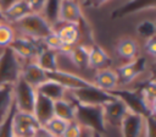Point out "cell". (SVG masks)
I'll use <instances>...</instances> for the list:
<instances>
[{
	"instance_id": "1",
	"label": "cell",
	"mask_w": 156,
	"mask_h": 137,
	"mask_svg": "<svg viewBox=\"0 0 156 137\" xmlns=\"http://www.w3.org/2000/svg\"><path fill=\"white\" fill-rule=\"evenodd\" d=\"M72 100V99H71ZM76 105V121L83 127L90 131L105 133L107 130L104 106L102 105H88L72 100Z\"/></svg>"
},
{
	"instance_id": "2",
	"label": "cell",
	"mask_w": 156,
	"mask_h": 137,
	"mask_svg": "<svg viewBox=\"0 0 156 137\" xmlns=\"http://www.w3.org/2000/svg\"><path fill=\"white\" fill-rule=\"evenodd\" d=\"M11 26L13 28H17L20 34L40 42L54 29L50 23L43 17V15L38 12H30L29 15Z\"/></svg>"
},
{
	"instance_id": "3",
	"label": "cell",
	"mask_w": 156,
	"mask_h": 137,
	"mask_svg": "<svg viewBox=\"0 0 156 137\" xmlns=\"http://www.w3.org/2000/svg\"><path fill=\"white\" fill-rule=\"evenodd\" d=\"M21 60L12 53L10 48L2 49L0 53V86L15 84L21 77Z\"/></svg>"
},
{
	"instance_id": "4",
	"label": "cell",
	"mask_w": 156,
	"mask_h": 137,
	"mask_svg": "<svg viewBox=\"0 0 156 137\" xmlns=\"http://www.w3.org/2000/svg\"><path fill=\"white\" fill-rule=\"evenodd\" d=\"M111 95L118 98L119 100H122L126 106L128 108V110L130 113H135V114H140L144 116H147L150 114H155L151 111V109L147 106V104L145 103L141 93L139 89L134 88V89H127V88H117L115 91L108 92Z\"/></svg>"
},
{
	"instance_id": "5",
	"label": "cell",
	"mask_w": 156,
	"mask_h": 137,
	"mask_svg": "<svg viewBox=\"0 0 156 137\" xmlns=\"http://www.w3.org/2000/svg\"><path fill=\"white\" fill-rule=\"evenodd\" d=\"M37 93L38 92L34 87H32L20 77L18 81L13 84V98L16 110L33 114Z\"/></svg>"
},
{
	"instance_id": "6",
	"label": "cell",
	"mask_w": 156,
	"mask_h": 137,
	"mask_svg": "<svg viewBox=\"0 0 156 137\" xmlns=\"http://www.w3.org/2000/svg\"><path fill=\"white\" fill-rule=\"evenodd\" d=\"M58 23H73L82 29H90L89 23L82 11V6L77 0H61Z\"/></svg>"
},
{
	"instance_id": "7",
	"label": "cell",
	"mask_w": 156,
	"mask_h": 137,
	"mask_svg": "<svg viewBox=\"0 0 156 137\" xmlns=\"http://www.w3.org/2000/svg\"><path fill=\"white\" fill-rule=\"evenodd\" d=\"M11 127L12 133L16 137H34L41 125L32 113L15 110L11 120Z\"/></svg>"
},
{
	"instance_id": "8",
	"label": "cell",
	"mask_w": 156,
	"mask_h": 137,
	"mask_svg": "<svg viewBox=\"0 0 156 137\" xmlns=\"http://www.w3.org/2000/svg\"><path fill=\"white\" fill-rule=\"evenodd\" d=\"M9 48L20 60L32 61L35 60L39 51L44 48V45L40 40H34L26 35L20 34L15 37V39L12 40Z\"/></svg>"
},
{
	"instance_id": "9",
	"label": "cell",
	"mask_w": 156,
	"mask_h": 137,
	"mask_svg": "<svg viewBox=\"0 0 156 137\" xmlns=\"http://www.w3.org/2000/svg\"><path fill=\"white\" fill-rule=\"evenodd\" d=\"M67 94H69V99L88 105H104L105 103L113 99V95L106 91L99 89L95 84L91 87L67 92Z\"/></svg>"
},
{
	"instance_id": "10",
	"label": "cell",
	"mask_w": 156,
	"mask_h": 137,
	"mask_svg": "<svg viewBox=\"0 0 156 137\" xmlns=\"http://www.w3.org/2000/svg\"><path fill=\"white\" fill-rule=\"evenodd\" d=\"M46 76L49 80H52V81L60 83L61 86H63L68 92L94 86V83L91 81H88L82 76H78L73 72L65 71L61 68L52 71V72H46Z\"/></svg>"
},
{
	"instance_id": "11",
	"label": "cell",
	"mask_w": 156,
	"mask_h": 137,
	"mask_svg": "<svg viewBox=\"0 0 156 137\" xmlns=\"http://www.w3.org/2000/svg\"><path fill=\"white\" fill-rule=\"evenodd\" d=\"M147 67V59L145 56H138L134 60L127 61L117 68V76L123 86L132 83L136 77L143 75Z\"/></svg>"
},
{
	"instance_id": "12",
	"label": "cell",
	"mask_w": 156,
	"mask_h": 137,
	"mask_svg": "<svg viewBox=\"0 0 156 137\" xmlns=\"http://www.w3.org/2000/svg\"><path fill=\"white\" fill-rule=\"evenodd\" d=\"M144 126H145L144 115L128 111L119 125L121 136L122 137H143Z\"/></svg>"
},
{
	"instance_id": "13",
	"label": "cell",
	"mask_w": 156,
	"mask_h": 137,
	"mask_svg": "<svg viewBox=\"0 0 156 137\" xmlns=\"http://www.w3.org/2000/svg\"><path fill=\"white\" fill-rule=\"evenodd\" d=\"M102 106H104V116H105L106 126L110 125L113 127H119L124 115L129 111L126 104L116 97H113L112 100L105 103Z\"/></svg>"
},
{
	"instance_id": "14",
	"label": "cell",
	"mask_w": 156,
	"mask_h": 137,
	"mask_svg": "<svg viewBox=\"0 0 156 137\" xmlns=\"http://www.w3.org/2000/svg\"><path fill=\"white\" fill-rule=\"evenodd\" d=\"M21 78L37 89L38 86H40L43 82L48 80V76L46 72L35 62V60H32V61H26V64L22 65Z\"/></svg>"
},
{
	"instance_id": "15",
	"label": "cell",
	"mask_w": 156,
	"mask_h": 137,
	"mask_svg": "<svg viewBox=\"0 0 156 137\" xmlns=\"http://www.w3.org/2000/svg\"><path fill=\"white\" fill-rule=\"evenodd\" d=\"M99 89L111 92L117 88H119V80L117 76V72L111 70L110 67L98 70L95 76H94V82H93Z\"/></svg>"
},
{
	"instance_id": "16",
	"label": "cell",
	"mask_w": 156,
	"mask_h": 137,
	"mask_svg": "<svg viewBox=\"0 0 156 137\" xmlns=\"http://www.w3.org/2000/svg\"><path fill=\"white\" fill-rule=\"evenodd\" d=\"M54 31L66 46H73L78 43L82 35L79 26L73 23H57L54 27Z\"/></svg>"
},
{
	"instance_id": "17",
	"label": "cell",
	"mask_w": 156,
	"mask_h": 137,
	"mask_svg": "<svg viewBox=\"0 0 156 137\" xmlns=\"http://www.w3.org/2000/svg\"><path fill=\"white\" fill-rule=\"evenodd\" d=\"M33 115L39 121V124L43 126L46 124L51 117H54V102L45 95L37 93V99L34 104Z\"/></svg>"
},
{
	"instance_id": "18",
	"label": "cell",
	"mask_w": 156,
	"mask_h": 137,
	"mask_svg": "<svg viewBox=\"0 0 156 137\" xmlns=\"http://www.w3.org/2000/svg\"><path fill=\"white\" fill-rule=\"evenodd\" d=\"M88 49H89L88 67H90L93 70H96V71L110 67V65L112 62V59L104 50L102 46H100L99 44H93V45L88 46Z\"/></svg>"
},
{
	"instance_id": "19",
	"label": "cell",
	"mask_w": 156,
	"mask_h": 137,
	"mask_svg": "<svg viewBox=\"0 0 156 137\" xmlns=\"http://www.w3.org/2000/svg\"><path fill=\"white\" fill-rule=\"evenodd\" d=\"M155 9V0H129L119 9H117L112 17H124L128 15L138 13L145 10H154Z\"/></svg>"
},
{
	"instance_id": "20",
	"label": "cell",
	"mask_w": 156,
	"mask_h": 137,
	"mask_svg": "<svg viewBox=\"0 0 156 137\" xmlns=\"http://www.w3.org/2000/svg\"><path fill=\"white\" fill-rule=\"evenodd\" d=\"M116 54L126 60L130 61L139 56V44L132 37H122L116 44Z\"/></svg>"
},
{
	"instance_id": "21",
	"label": "cell",
	"mask_w": 156,
	"mask_h": 137,
	"mask_svg": "<svg viewBox=\"0 0 156 137\" xmlns=\"http://www.w3.org/2000/svg\"><path fill=\"white\" fill-rule=\"evenodd\" d=\"M32 12L29 5L27 4L26 0H18L16 1L13 5H11L7 10L2 11L4 13V22L9 23V24H13L17 21L22 20L23 17H26L27 15H29Z\"/></svg>"
},
{
	"instance_id": "22",
	"label": "cell",
	"mask_w": 156,
	"mask_h": 137,
	"mask_svg": "<svg viewBox=\"0 0 156 137\" xmlns=\"http://www.w3.org/2000/svg\"><path fill=\"white\" fill-rule=\"evenodd\" d=\"M13 106H15L13 86L12 84L0 86V125L6 120Z\"/></svg>"
},
{
	"instance_id": "23",
	"label": "cell",
	"mask_w": 156,
	"mask_h": 137,
	"mask_svg": "<svg viewBox=\"0 0 156 137\" xmlns=\"http://www.w3.org/2000/svg\"><path fill=\"white\" fill-rule=\"evenodd\" d=\"M37 92L45 95L46 98L51 99L52 102H56V100L66 98L68 91L63 86H61L60 83L48 78L45 82H43L40 86L37 87Z\"/></svg>"
},
{
	"instance_id": "24",
	"label": "cell",
	"mask_w": 156,
	"mask_h": 137,
	"mask_svg": "<svg viewBox=\"0 0 156 137\" xmlns=\"http://www.w3.org/2000/svg\"><path fill=\"white\" fill-rule=\"evenodd\" d=\"M35 62L45 71V72H52L58 70V53L46 49L45 46L39 51L38 56L35 57Z\"/></svg>"
},
{
	"instance_id": "25",
	"label": "cell",
	"mask_w": 156,
	"mask_h": 137,
	"mask_svg": "<svg viewBox=\"0 0 156 137\" xmlns=\"http://www.w3.org/2000/svg\"><path fill=\"white\" fill-rule=\"evenodd\" d=\"M54 116L66 122L76 121V105L71 99H60L54 102Z\"/></svg>"
},
{
	"instance_id": "26",
	"label": "cell",
	"mask_w": 156,
	"mask_h": 137,
	"mask_svg": "<svg viewBox=\"0 0 156 137\" xmlns=\"http://www.w3.org/2000/svg\"><path fill=\"white\" fill-rule=\"evenodd\" d=\"M72 64L79 68L85 70L88 68V60H89V49L84 44H76L72 46L69 53L67 54Z\"/></svg>"
},
{
	"instance_id": "27",
	"label": "cell",
	"mask_w": 156,
	"mask_h": 137,
	"mask_svg": "<svg viewBox=\"0 0 156 137\" xmlns=\"http://www.w3.org/2000/svg\"><path fill=\"white\" fill-rule=\"evenodd\" d=\"M138 89L140 91V93H141L145 103L147 104V106L151 109L152 113H155V105H156V83H155L154 76H151L143 84H140V87Z\"/></svg>"
},
{
	"instance_id": "28",
	"label": "cell",
	"mask_w": 156,
	"mask_h": 137,
	"mask_svg": "<svg viewBox=\"0 0 156 137\" xmlns=\"http://www.w3.org/2000/svg\"><path fill=\"white\" fill-rule=\"evenodd\" d=\"M60 4H61V0H46L45 5L40 12L52 28L58 23Z\"/></svg>"
},
{
	"instance_id": "29",
	"label": "cell",
	"mask_w": 156,
	"mask_h": 137,
	"mask_svg": "<svg viewBox=\"0 0 156 137\" xmlns=\"http://www.w3.org/2000/svg\"><path fill=\"white\" fill-rule=\"evenodd\" d=\"M43 45L46 48V49H50V50H54V51H57L58 54H68L69 50L72 49V46H66L63 45V43L61 42V39L58 38V35L56 34V32L52 29V32H50L43 40H41Z\"/></svg>"
},
{
	"instance_id": "30",
	"label": "cell",
	"mask_w": 156,
	"mask_h": 137,
	"mask_svg": "<svg viewBox=\"0 0 156 137\" xmlns=\"http://www.w3.org/2000/svg\"><path fill=\"white\" fill-rule=\"evenodd\" d=\"M67 125H68V122H66L65 120L54 116V117H51L46 124H44L43 127H44L48 132H50L52 136H55V137H62V135H63V132H65Z\"/></svg>"
},
{
	"instance_id": "31",
	"label": "cell",
	"mask_w": 156,
	"mask_h": 137,
	"mask_svg": "<svg viewBox=\"0 0 156 137\" xmlns=\"http://www.w3.org/2000/svg\"><path fill=\"white\" fill-rule=\"evenodd\" d=\"M135 32L140 38H144L145 40L150 39L156 34V24L151 20H144L136 24Z\"/></svg>"
},
{
	"instance_id": "32",
	"label": "cell",
	"mask_w": 156,
	"mask_h": 137,
	"mask_svg": "<svg viewBox=\"0 0 156 137\" xmlns=\"http://www.w3.org/2000/svg\"><path fill=\"white\" fill-rule=\"evenodd\" d=\"M15 37L13 27L6 22H0V48H9Z\"/></svg>"
},
{
	"instance_id": "33",
	"label": "cell",
	"mask_w": 156,
	"mask_h": 137,
	"mask_svg": "<svg viewBox=\"0 0 156 137\" xmlns=\"http://www.w3.org/2000/svg\"><path fill=\"white\" fill-rule=\"evenodd\" d=\"M143 137H156V121L155 114H150L145 116V126Z\"/></svg>"
},
{
	"instance_id": "34",
	"label": "cell",
	"mask_w": 156,
	"mask_h": 137,
	"mask_svg": "<svg viewBox=\"0 0 156 137\" xmlns=\"http://www.w3.org/2000/svg\"><path fill=\"white\" fill-rule=\"evenodd\" d=\"M15 110H16V106L12 108V110L9 114V116L6 117V120L0 125V137H13L12 127H11V120H12V115H13Z\"/></svg>"
},
{
	"instance_id": "35",
	"label": "cell",
	"mask_w": 156,
	"mask_h": 137,
	"mask_svg": "<svg viewBox=\"0 0 156 137\" xmlns=\"http://www.w3.org/2000/svg\"><path fill=\"white\" fill-rule=\"evenodd\" d=\"M82 132H83V127L77 121H71L68 122L62 137H80Z\"/></svg>"
},
{
	"instance_id": "36",
	"label": "cell",
	"mask_w": 156,
	"mask_h": 137,
	"mask_svg": "<svg viewBox=\"0 0 156 137\" xmlns=\"http://www.w3.org/2000/svg\"><path fill=\"white\" fill-rule=\"evenodd\" d=\"M144 51L147 55H150L151 57H155L156 56V42H155V37L145 40V43H144Z\"/></svg>"
},
{
	"instance_id": "37",
	"label": "cell",
	"mask_w": 156,
	"mask_h": 137,
	"mask_svg": "<svg viewBox=\"0 0 156 137\" xmlns=\"http://www.w3.org/2000/svg\"><path fill=\"white\" fill-rule=\"evenodd\" d=\"M26 1L29 5L32 12H38V13L41 12V10L46 2V0H26Z\"/></svg>"
},
{
	"instance_id": "38",
	"label": "cell",
	"mask_w": 156,
	"mask_h": 137,
	"mask_svg": "<svg viewBox=\"0 0 156 137\" xmlns=\"http://www.w3.org/2000/svg\"><path fill=\"white\" fill-rule=\"evenodd\" d=\"M111 0H80L79 4H82L85 7H100L102 5H105L106 2H108Z\"/></svg>"
},
{
	"instance_id": "39",
	"label": "cell",
	"mask_w": 156,
	"mask_h": 137,
	"mask_svg": "<svg viewBox=\"0 0 156 137\" xmlns=\"http://www.w3.org/2000/svg\"><path fill=\"white\" fill-rule=\"evenodd\" d=\"M16 1H18V0H0V9H1L2 11H5V10H7L11 5H13Z\"/></svg>"
},
{
	"instance_id": "40",
	"label": "cell",
	"mask_w": 156,
	"mask_h": 137,
	"mask_svg": "<svg viewBox=\"0 0 156 137\" xmlns=\"http://www.w3.org/2000/svg\"><path fill=\"white\" fill-rule=\"evenodd\" d=\"M34 137H55V136H52L50 132H48L43 126L37 131V133H35V136Z\"/></svg>"
},
{
	"instance_id": "41",
	"label": "cell",
	"mask_w": 156,
	"mask_h": 137,
	"mask_svg": "<svg viewBox=\"0 0 156 137\" xmlns=\"http://www.w3.org/2000/svg\"><path fill=\"white\" fill-rule=\"evenodd\" d=\"M80 137H91V131L88 130V128H83V132H82Z\"/></svg>"
},
{
	"instance_id": "42",
	"label": "cell",
	"mask_w": 156,
	"mask_h": 137,
	"mask_svg": "<svg viewBox=\"0 0 156 137\" xmlns=\"http://www.w3.org/2000/svg\"><path fill=\"white\" fill-rule=\"evenodd\" d=\"M91 137H105L104 133H100V132H96V131H91Z\"/></svg>"
},
{
	"instance_id": "43",
	"label": "cell",
	"mask_w": 156,
	"mask_h": 137,
	"mask_svg": "<svg viewBox=\"0 0 156 137\" xmlns=\"http://www.w3.org/2000/svg\"><path fill=\"white\" fill-rule=\"evenodd\" d=\"M0 22H4V13H2L1 9H0Z\"/></svg>"
},
{
	"instance_id": "44",
	"label": "cell",
	"mask_w": 156,
	"mask_h": 137,
	"mask_svg": "<svg viewBox=\"0 0 156 137\" xmlns=\"http://www.w3.org/2000/svg\"><path fill=\"white\" fill-rule=\"evenodd\" d=\"M13 137H16V136H13Z\"/></svg>"
}]
</instances>
